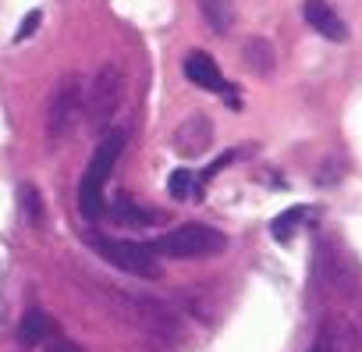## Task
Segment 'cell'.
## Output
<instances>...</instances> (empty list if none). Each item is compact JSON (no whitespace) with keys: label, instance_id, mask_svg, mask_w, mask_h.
Masks as SVG:
<instances>
[{"label":"cell","instance_id":"6da1fadb","mask_svg":"<svg viewBox=\"0 0 362 352\" xmlns=\"http://www.w3.org/2000/svg\"><path fill=\"white\" fill-rule=\"evenodd\" d=\"M121 149H124V132H107V139L96 146V153H93L89 167H86V178L78 186V207H82V214L89 221L103 217V210H107V203H103V182L110 178V171H114Z\"/></svg>","mask_w":362,"mask_h":352},{"label":"cell","instance_id":"7a4b0ae2","mask_svg":"<svg viewBox=\"0 0 362 352\" xmlns=\"http://www.w3.org/2000/svg\"><path fill=\"white\" fill-rule=\"evenodd\" d=\"M107 263H114L117 271L124 274H135V278H163V267L156 260V249L153 246H142V242H121V239H107V235H89L86 239Z\"/></svg>","mask_w":362,"mask_h":352},{"label":"cell","instance_id":"3957f363","mask_svg":"<svg viewBox=\"0 0 362 352\" xmlns=\"http://www.w3.org/2000/svg\"><path fill=\"white\" fill-rule=\"evenodd\" d=\"M224 246H228V239L210 225H177L174 232L156 239L153 249L163 256H174V260H206V256L221 253Z\"/></svg>","mask_w":362,"mask_h":352},{"label":"cell","instance_id":"277c9868","mask_svg":"<svg viewBox=\"0 0 362 352\" xmlns=\"http://www.w3.org/2000/svg\"><path fill=\"white\" fill-rule=\"evenodd\" d=\"M82 107H86V93H82V79L78 75H64L54 89V100H50V114H47V132L50 139H68L82 118Z\"/></svg>","mask_w":362,"mask_h":352},{"label":"cell","instance_id":"5b68a950","mask_svg":"<svg viewBox=\"0 0 362 352\" xmlns=\"http://www.w3.org/2000/svg\"><path fill=\"white\" fill-rule=\"evenodd\" d=\"M121 96H124V72H121V64L107 61L96 72V82H93V93H89V121L96 128H103L114 118Z\"/></svg>","mask_w":362,"mask_h":352},{"label":"cell","instance_id":"8992f818","mask_svg":"<svg viewBox=\"0 0 362 352\" xmlns=\"http://www.w3.org/2000/svg\"><path fill=\"white\" fill-rule=\"evenodd\" d=\"M210 142H214V128H210V118L203 110H196L192 118H185L174 128V149L181 157H199L210 149Z\"/></svg>","mask_w":362,"mask_h":352},{"label":"cell","instance_id":"52a82bcc","mask_svg":"<svg viewBox=\"0 0 362 352\" xmlns=\"http://www.w3.org/2000/svg\"><path fill=\"white\" fill-rule=\"evenodd\" d=\"M302 18H305L320 36H327V40H334V43H344V40H348V29H344L341 15L327 4V0H305V4H302Z\"/></svg>","mask_w":362,"mask_h":352},{"label":"cell","instance_id":"ba28073f","mask_svg":"<svg viewBox=\"0 0 362 352\" xmlns=\"http://www.w3.org/2000/svg\"><path fill=\"white\" fill-rule=\"evenodd\" d=\"M185 75L192 79V86L206 89V93H221L224 89V79H221V68L214 64V57L206 50H192L185 57Z\"/></svg>","mask_w":362,"mask_h":352},{"label":"cell","instance_id":"9c48e42d","mask_svg":"<svg viewBox=\"0 0 362 352\" xmlns=\"http://www.w3.org/2000/svg\"><path fill=\"white\" fill-rule=\"evenodd\" d=\"M242 57H245V68L249 72H256V75H270L274 72V64H277V54H274V47L267 43V40H245V47H242Z\"/></svg>","mask_w":362,"mask_h":352},{"label":"cell","instance_id":"30bf717a","mask_svg":"<svg viewBox=\"0 0 362 352\" xmlns=\"http://www.w3.org/2000/svg\"><path fill=\"white\" fill-rule=\"evenodd\" d=\"M54 334V320L43 313V310H29L25 317H22V324H18V341L22 345H40V341H47Z\"/></svg>","mask_w":362,"mask_h":352},{"label":"cell","instance_id":"8fae6325","mask_svg":"<svg viewBox=\"0 0 362 352\" xmlns=\"http://www.w3.org/2000/svg\"><path fill=\"white\" fill-rule=\"evenodd\" d=\"M199 11H203L206 25H210L217 36H228V33H231V25H235L231 0H199Z\"/></svg>","mask_w":362,"mask_h":352},{"label":"cell","instance_id":"7c38bea8","mask_svg":"<svg viewBox=\"0 0 362 352\" xmlns=\"http://www.w3.org/2000/svg\"><path fill=\"white\" fill-rule=\"evenodd\" d=\"M167 189H170V196H174V200H199V196H203V182L196 178L192 171H185V167L170 174Z\"/></svg>","mask_w":362,"mask_h":352},{"label":"cell","instance_id":"4fadbf2b","mask_svg":"<svg viewBox=\"0 0 362 352\" xmlns=\"http://www.w3.org/2000/svg\"><path fill=\"white\" fill-rule=\"evenodd\" d=\"M110 217L121 221V225H146V221H149V214H146L135 200H128V196H117V200H114Z\"/></svg>","mask_w":362,"mask_h":352},{"label":"cell","instance_id":"5bb4252c","mask_svg":"<svg viewBox=\"0 0 362 352\" xmlns=\"http://www.w3.org/2000/svg\"><path fill=\"white\" fill-rule=\"evenodd\" d=\"M302 217H305V210H302V207H291V210H284L281 217H274V228H270V232H274V239H277V242H288V239H291V232H295V225H298Z\"/></svg>","mask_w":362,"mask_h":352},{"label":"cell","instance_id":"9a60e30c","mask_svg":"<svg viewBox=\"0 0 362 352\" xmlns=\"http://www.w3.org/2000/svg\"><path fill=\"white\" fill-rule=\"evenodd\" d=\"M18 200L25 203L29 217L40 225V221H43V207H40V193H36V186H22V189H18Z\"/></svg>","mask_w":362,"mask_h":352},{"label":"cell","instance_id":"2e32d148","mask_svg":"<svg viewBox=\"0 0 362 352\" xmlns=\"http://www.w3.org/2000/svg\"><path fill=\"white\" fill-rule=\"evenodd\" d=\"M40 18H43L40 11H29V15H25V22L18 25V33H15V40H18V43H22V40H29V36L36 33V25H40Z\"/></svg>","mask_w":362,"mask_h":352},{"label":"cell","instance_id":"e0dca14e","mask_svg":"<svg viewBox=\"0 0 362 352\" xmlns=\"http://www.w3.org/2000/svg\"><path fill=\"white\" fill-rule=\"evenodd\" d=\"M50 352H82V348H75L71 341H54V345H50Z\"/></svg>","mask_w":362,"mask_h":352},{"label":"cell","instance_id":"ac0fdd59","mask_svg":"<svg viewBox=\"0 0 362 352\" xmlns=\"http://www.w3.org/2000/svg\"><path fill=\"white\" fill-rule=\"evenodd\" d=\"M313 352H330V348H327V345H320V348H313Z\"/></svg>","mask_w":362,"mask_h":352}]
</instances>
